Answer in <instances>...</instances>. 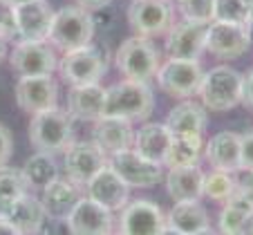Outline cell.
Segmentation results:
<instances>
[{"label": "cell", "mask_w": 253, "mask_h": 235, "mask_svg": "<svg viewBox=\"0 0 253 235\" xmlns=\"http://www.w3.org/2000/svg\"><path fill=\"white\" fill-rule=\"evenodd\" d=\"M177 2H179V11L186 20H204V23L213 20L215 0H177Z\"/></svg>", "instance_id": "obj_33"}, {"label": "cell", "mask_w": 253, "mask_h": 235, "mask_svg": "<svg viewBox=\"0 0 253 235\" xmlns=\"http://www.w3.org/2000/svg\"><path fill=\"white\" fill-rule=\"evenodd\" d=\"M18 29H16V11L11 0H0V39H16Z\"/></svg>", "instance_id": "obj_34"}, {"label": "cell", "mask_w": 253, "mask_h": 235, "mask_svg": "<svg viewBox=\"0 0 253 235\" xmlns=\"http://www.w3.org/2000/svg\"><path fill=\"white\" fill-rule=\"evenodd\" d=\"M166 233H179V235L211 233L209 213L197 199L177 201L166 217Z\"/></svg>", "instance_id": "obj_21"}, {"label": "cell", "mask_w": 253, "mask_h": 235, "mask_svg": "<svg viewBox=\"0 0 253 235\" xmlns=\"http://www.w3.org/2000/svg\"><path fill=\"white\" fill-rule=\"evenodd\" d=\"M87 197L94 199L96 204L105 206L108 211H121L128 204V184L112 170L110 166H105L103 170L94 175L90 182L85 184Z\"/></svg>", "instance_id": "obj_19"}, {"label": "cell", "mask_w": 253, "mask_h": 235, "mask_svg": "<svg viewBox=\"0 0 253 235\" xmlns=\"http://www.w3.org/2000/svg\"><path fill=\"white\" fill-rule=\"evenodd\" d=\"M247 27H249V34H251V40H253V11H251V18H249Z\"/></svg>", "instance_id": "obj_42"}, {"label": "cell", "mask_w": 253, "mask_h": 235, "mask_svg": "<svg viewBox=\"0 0 253 235\" xmlns=\"http://www.w3.org/2000/svg\"><path fill=\"white\" fill-rule=\"evenodd\" d=\"M94 36V18L83 7H63L61 11H54L52 29L47 40L63 54L72 49L85 47L92 43Z\"/></svg>", "instance_id": "obj_2"}, {"label": "cell", "mask_w": 253, "mask_h": 235, "mask_svg": "<svg viewBox=\"0 0 253 235\" xmlns=\"http://www.w3.org/2000/svg\"><path fill=\"white\" fill-rule=\"evenodd\" d=\"M81 197H83L81 186L77 182H72L70 177H54L43 188L41 201H43V208L47 213V217H52L54 222H61V220H67V215L79 204Z\"/></svg>", "instance_id": "obj_20"}, {"label": "cell", "mask_w": 253, "mask_h": 235, "mask_svg": "<svg viewBox=\"0 0 253 235\" xmlns=\"http://www.w3.org/2000/svg\"><path fill=\"white\" fill-rule=\"evenodd\" d=\"M112 0H77V5L83 7L87 11H96V9H105V7L110 5Z\"/></svg>", "instance_id": "obj_39"}, {"label": "cell", "mask_w": 253, "mask_h": 235, "mask_svg": "<svg viewBox=\"0 0 253 235\" xmlns=\"http://www.w3.org/2000/svg\"><path fill=\"white\" fill-rule=\"evenodd\" d=\"M242 233H251V235H253V213L247 217V222H244V226H242Z\"/></svg>", "instance_id": "obj_41"}, {"label": "cell", "mask_w": 253, "mask_h": 235, "mask_svg": "<svg viewBox=\"0 0 253 235\" xmlns=\"http://www.w3.org/2000/svg\"><path fill=\"white\" fill-rule=\"evenodd\" d=\"M5 58V39H0V61Z\"/></svg>", "instance_id": "obj_43"}, {"label": "cell", "mask_w": 253, "mask_h": 235, "mask_svg": "<svg viewBox=\"0 0 253 235\" xmlns=\"http://www.w3.org/2000/svg\"><path fill=\"white\" fill-rule=\"evenodd\" d=\"M16 29L23 40H47L52 29L54 11L45 0H29L23 5H14Z\"/></svg>", "instance_id": "obj_18"}, {"label": "cell", "mask_w": 253, "mask_h": 235, "mask_svg": "<svg viewBox=\"0 0 253 235\" xmlns=\"http://www.w3.org/2000/svg\"><path fill=\"white\" fill-rule=\"evenodd\" d=\"M72 139V115L58 108L36 112L29 121V141L43 153H65Z\"/></svg>", "instance_id": "obj_4"}, {"label": "cell", "mask_w": 253, "mask_h": 235, "mask_svg": "<svg viewBox=\"0 0 253 235\" xmlns=\"http://www.w3.org/2000/svg\"><path fill=\"white\" fill-rule=\"evenodd\" d=\"M108 166L128 184V188H150L162 182V163L146 159L134 148L108 155Z\"/></svg>", "instance_id": "obj_8"}, {"label": "cell", "mask_w": 253, "mask_h": 235, "mask_svg": "<svg viewBox=\"0 0 253 235\" xmlns=\"http://www.w3.org/2000/svg\"><path fill=\"white\" fill-rule=\"evenodd\" d=\"M206 32L209 23L204 20H186L172 23L166 39L168 58H200L206 49Z\"/></svg>", "instance_id": "obj_14"}, {"label": "cell", "mask_w": 253, "mask_h": 235, "mask_svg": "<svg viewBox=\"0 0 253 235\" xmlns=\"http://www.w3.org/2000/svg\"><path fill=\"white\" fill-rule=\"evenodd\" d=\"M235 186H238V179L233 177V173H229V170H217V168H215L213 173L204 175L202 195L213 201H226L231 197V193L235 191Z\"/></svg>", "instance_id": "obj_30"}, {"label": "cell", "mask_w": 253, "mask_h": 235, "mask_svg": "<svg viewBox=\"0 0 253 235\" xmlns=\"http://www.w3.org/2000/svg\"><path fill=\"white\" fill-rule=\"evenodd\" d=\"M0 215L9 220L18 233H39L47 222V213L43 208V201L27 193L14 197L9 201L0 204Z\"/></svg>", "instance_id": "obj_16"}, {"label": "cell", "mask_w": 253, "mask_h": 235, "mask_svg": "<svg viewBox=\"0 0 253 235\" xmlns=\"http://www.w3.org/2000/svg\"><path fill=\"white\" fill-rule=\"evenodd\" d=\"M119 231L128 235H155L166 233V215L150 199L130 201L121 208Z\"/></svg>", "instance_id": "obj_13"}, {"label": "cell", "mask_w": 253, "mask_h": 235, "mask_svg": "<svg viewBox=\"0 0 253 235\" xmlns=\"http://www.w3.org/2000/svg\"><path fill=\"white\" fill-rule=\"evenodd\" d=\"M253 11V0H215L213 20L247 25Z\"/></svg>", "instance_id": "obj_31"}, {"label": "cell", "mask_w": 253, "mask_h": 235, "mask_svg": "<svg viewBox=\"0 0 253 235\" xmlns=\"http://www.w3.org/2000/svg\"><path fill=\"white\" fill-rule=\"evenodd\" d=\"M117 67L126 78L148 83L150 78L157 77L159 70V52L146 36H132L124 40L117 49Z\"/></svg>", "instance_id": "obj_5"}, {"label": "cell", "mask_w": 253, "mask_h": 235, "mask_svg": "<svg viewBox=\"0 0 253 235\" xmlns=\"http://www.w3.org/2000/svg\"><path fill=\"white\" fill-rule=\"evenodd\" d=\"M105 87L101 83H87V85H72L67 96V112L72 119L79 121H99L103 117Z\"/></svg>", "instance_id": "obj_22"}, {"label": "cell", "mask_w": 253, "mask_h": 235, "mask_svg": "<svg viewBox=\"0 0 253 235\" xmlns=\"http://www.w3.org/2000/svg\"><path fill=\"white\" fill-rule=\"evenodd\" d=\"M200 96L206 110L226 112L242 103V74L229 65H217L202 77Z\"/></svg>", "instance_id": "obj_3"}, {"label": "cell", "mask_w": 253, "mask_h": 235, "mask_svg": "<svg viewBox=\"0 0 253 235\" xmlns=\"http://www.w3.org/2000/svg\"><path fill=\"white\" fill-rule=\"evenodd\" d=\"M29 191V184L25 179L23 170H16V168L0 166V204L2 201H9L14 197L23 195V193Z\"/></svg>", "instance_id": "obj_32"}, {"label": "cell", "mask_w": 253, "mask_h": 235, "mask_svg": "<svg viewBox=\"0 0 253 235\" xmlns=\"http://www.w3.org/2000/svg\"><path fill=\"white\" fill-rule=\"evenodd\" d=\"M172 134L166 123H146L134 137V150L150 161L164 163Z\"/></svg>", "instance_id": "obj_27"}, {"label": "cell", "mask_w": 253, "mask_h": 235, "mask_svg": "<svg viewBox=\"0 0 253 235\" xmlns=\"http://www.w3.org/2000/svg\"><path fill=\"white\" fill-rule=\"evenodd\" d=\"M11 70L20 77L34 74H52L56 70V54L54 47L45 40H18L11 49Z\"/></svg>", "instance_id": "obj_11"}, {"label": "cell", "mask_w": 253, "mask_h": 235, "mask_svg": "<svg viewBox=\"0 0 253 235\" xmlns=\"http://www.w3.org/2000/svg\"><path fill=\"white\" fill-rule=\"evenodd\" d=\"M14 153V137L5 123H0V166H5Z\"/></svg>", "instance_id": "obj_35"}, {"label": "cell", "mask_w": 253, "mask_h": 235, "mask_svg": "<svg viewBox=\"0 0 253 235\" xmlns=\"http://www.w3.org/2000/svg\"><path fill=\"white\" fill-rule=\"evenodd\" d=\"M23 175L32 188H45L54 177H58V168H56V161H54L52 153L39 150L36 155H32V157L25 161Z\"/></svg>", "instance_id": "obj_29"}, {"label": "cell", "mask_w": 253, "mask_h": 235, "mask_svg": "<svg viewBox=\"0 0 253 235\" xmlns=\"http://www.w3.org/2000/svg\"><path fill=\"white\" fill-rule=\"evenodd\" d=\"M155 94L148 83L126 78L115 83L112 87H105V103L103 117H119L126 121H141L153 112Z\"/></svg>", "instance_id": "obj_1"}, {"label": "cell", "mask_w": 253, "mask_h": 235, "mask_svg": "<svg viewBox=\"0 0 253 235\" xmlns=\"http://www.w3.org/2000/svg\"><path fill=\"white\" fill-rule=\"evenodd\" d=\"M65 222L67 231L74 235H103L112 231V211L90 197H81Z\"/></svg>", "instance_id": "obj_17"}, {"label": "cell", "mask_w": 253, "mask_h": 235, "mask_svg": "<svg viewBox=\"0 0 253 235\" xmlns=\"http://www.w3.org/2000/svg\"><path fill=\"white\" fill-rule=\"evenodd\" d=\"M251 34L247 25L211 20L206 32V49L217 58H240L251 47Z\"/></svg>", "instance_id": "obj_10"}, {"label": "cell", "mask_w": 253, "mask_h": 235, "mask_svg": "<svg viewBox=\"0 0 253 235\" xmlns=\"http://www.w3.org/2000/svg\"><path fill=\"white\" fill-rule=\"evenodd\" d=\"M240 170L249 168L253 170V130L242 137V146H240Z\"/></svg>", "instance_id": "obj_36"}, {"label": "cell", "mask_w": 253, "mask_h": 235, "mask_svg": "<svg viewBox=\"0 0 253 235\" xmlns=\"http://www.w3.org/2000/svg\"><path fill=\"white\" fill-rule=\"evenodd\" d=\"M206 108L197 101H182L170 110L166 125L170 134H202L206 128Z\"/></svg>", "instance_id": "obj_26"}, {"label": "cell", "mask_w": 253, "mask_h": 235, "mask_svg": "<svg viewBox=\"0 0 253 235\" xmlns=\"http://www.w3.org/2000/svg\"><path fill=\"white\" fill-rule=\"evenodd\" d=\"M94 123V144L105 155L119 153V150L132 146L134 134L130 128V121L119 119V117H101Z\"/></svg>", "instance_id": "obj_23"}, {"label": "cell", "mask_w": 253, "mask_h": 235, "mask_svg": "<svg viewBox=\"0 0 253 235\" xmlns=\"http://www.w3.org/2000/svg\"><path fill=\"white\" fill-rule=\"evenodd\" d=\"M238 188L244 193V195H249L253 199V170L244 168V177L238 182Z\"/></svg>", "instance_id": "obj_38"}, {"label": "cell", "mask_w": 253, "mask_h": 235, "mask_svg": "<svg viewBox=\"0 0 253 235\" xmlns=\"http://www.w3.org/2000/svg\"><path fill=\"white\" fill-rule=\"evenodd\" d=\"M14 5H23V2H29V0H11Z\"/></svg>", "instance_id": "obj_44"}, {"label": "cell", "mask_w": 253, "mask_h": 235, "mask_svg": "<svg viewBox=\"0 0 253 235\" xmlns=\"http://www.w3.org/2000/svg\"><path fill=\"white\" fill-rule=\"evenodd\" d=\"M242 101L249 108H253V70H249L247 77H242Z\"/></svg>", "instance_id": "obj_37"}, {"label": "cell", "mask_w": 253, "mask_h": 235, "mask_svg": "<svg viewBox=\"0 0 253 235\" xmlns=\"http://www.w3.org/2000/svg\"><path fill=\"white\" fill-rule=\"evenodd\" d=\"M16 103L23 112L36 115V112L56 108L58 87L52 74H34V77H20L16 83Z\"/></svg>", "instance_id": "obj_12"}, {"label": "cell", "mask_w": 253, "mask_h": 235, "mask_svg": "<svg viewBox=\"0 0 253 235\" xmlns=\"http://www.w3.org/2000/svg\"><path fill=\"white\" fill-rule=\"evenodd\" d=\"M202 65L197 58H168L157 70V83L166 94L175 99H188L200 90Z\"/></svg>", "instance_id": "obj_7"}, {"label": "cell", "mask_w": 253, "mask_h": 235, "mask_svg": "<svg viewBox=\"0 0 253 235\" xmlns=\"http://www.w3.org/2000/svg\"><path fill=\"white\" fill-rule=\"evenodd\" d=\"M166 188L168 195L175 201L200 199L202 188H204V173H202V168L197 163L170 168L166 175Z\"/></svg>", "instance_id": "obj_25"}, {"label": "cell", "mask_w": 253, "mask_h": 235, "mask_svg": "<svg viewBox=\"0 0 253 235\" xmlns=\"http://www.w3.org/2000/svg\"><path fill=\"white\" fill-rule=\"evenodd\" d=\"M108 166V155L96 144L83 141V144H72L65 150V175L77 182L79 186H85L99 170Z\"/></svg>", "instance_id": "obj_15"}, {"label": "cell", "mask_w": 253, "mask_h": 235, "mask_svg": "<svg viewBox=\"0 0 253 235\" xmlns=\"http://www.w3.org/2000/svg\"><path fill=\"white\" fill-rule=\"evenodd\" d=\"M240 146H242V137L224 130V132H217L215 137H211L204 150L213 168L238 173L242 168L240 166Z\"/></svg>", "instance_id": "obj_24"}, {"label": "cell", "mask_w": 253, "mask_h": 235, "mask_svg": "<svg viewBox=\"0 0 253 235\" xmlns=\"http://www.w3.org/2000/svg\"><path fill=\"white\" fill-rule=\"evenodd\" d=\"M105 49H101L99 45H85V47L72 49L65 52L61 65V77L70 85H87V83H99L105 74Z\"/></svg>", "instance_id": "obj_6"}, {"label": "cell", "mask_w": 253, "mask_h": 235, "mask_svg": "<svg viewBox=\"0 0 253 235\" xmlns=\"http://www.w3.org/2000/svg\"><path fill=\"white\" fill-rule=\"evenodd\" d=\"M128 23L137 36H162L175 23V11L168 0H132L128 9Z\"/></svg>", "instance_id": "obj_9"}, {"label": "cell", "mask_w": 253, "mask_h": 235, "mask_svg": "<svg viewBox=\"0 0 253 235\" xmlns=\"http://www.w3.org/2000/svg\"><path fill=\"white\" fill-rule=\"evenodd\" d=\"M202 153H204V141H202V134H172L164 163H166V166H170V168L193 166V163L200 161Z\"/></svg>", "instance_id": "obj_28"}, {"label": "cell", "mask_w": 253, "mask_h": 235, "mask_svg": "<svg viewBox=\"0 0 253 235\" xmlns=\"http://www.w3.org/2000/svg\"><path fill=\"white\" fill-rule=\"evenodd\" d=\"M0 233H5V235H14V233H18V231H16V226L11 224L9 220H5V217L0 215Z\"/></svg>", "instance_id": "obj_40"}]
</instances>
